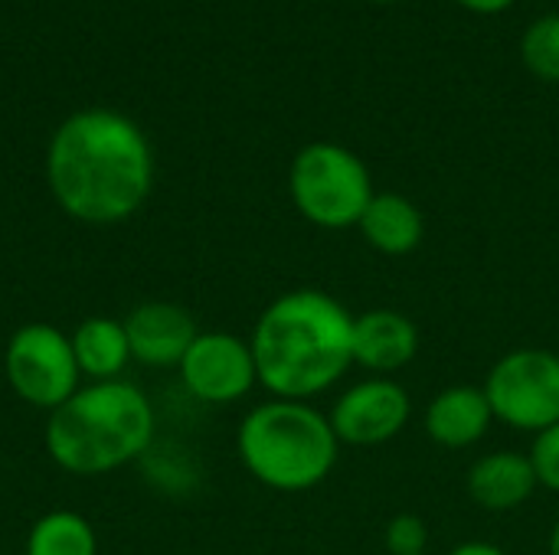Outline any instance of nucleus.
Listing matches in <instances>:
<instances>
[{
  "mask_svg": "<svg viewBox=\"0 0 559 555\" xmlns=\"http://www.w3.org/2000/svg\"><path fill=\"white\" fill-rule=\"evenodd\" d=\"M49 190L82 222H121L151 193L154 164L144 134L115 111L72 114L49 144Z\"/></svg>",
  "mask_w": 559,
  "mask_h": 555,
  "instance_id": "1",
  "label": "nucleus"
},
{
  "mask_svg": "<svg viewBox=\"0 0 559 555\" xmlns=\"http://www.w3.org/2000/svg\"><path fill=\"white\" fill-rule=\"evenodd\" d=\"M354 314L318 288L275 298L255 321L252 357L259 386L275 399L308 402L331 389L354 366Z\"/></svg>",
  "mask_w": 559,
  "mask_h": 555,
  "instance_id": "2",
  "label": "nucleus"
},
{
  "mask_svg": "<svg viewBox=\"0 0 559 555\" xmlns=\"http://www.w3.org/2000/svg\"><path fill=\"white\" fill-rule=\"evenodd\" d=\"M154 442V406L124 379L92 383L62 402L46 425L49 458L79 478H98L141 458Z\"/></svg>",
  "mask_w": 559,
  "mask_h": 555,
  "instance_id": "3",
  "label": "nucleus"
},
{
  "mask_svg": "<svg viewBox=\"0 0 559 555\" xmlns=\"http://www.w3.org/2000/svg\"><path fill=\"white\" fill-rule=\"evenodd\" d=\"M236 445L246 471L282 494L318 487L341 455L331 419L298 399H269L255 406L242 419Z\"/></svg>",
  "mask_w": 559,
  "mask_h": 555,
  "instance_id": "4",
  "label": "nucleus"
},
{
  "mask_svg": "<svg viewBox=\"0 0 559 555\" xmlns=\"http://www.w3.org/2000/svg\"><path fill=\"white\" fill-rule=\"evenodd\" d=\"M295 209L321 229H350L373 200L367 164L341 144H308L288 173Z\"/></svg>",
  "mask_w": 559,
  "mask_h": 555,
  "instance_id": "5",
  "label": "nucleus"
},
{
  "mask_svg": "<svg viewBox=\"0 0 559 555\" xmlns=\"http://www.w3.org/2000/svg\"><path fill=\"white\" fill-rule=\"evenodd\" d=\"M481 389L495 422L540 435L559 422V353L544 347L511 350L491 366Z\"/></svg>",
  "mask_w": 559,
  "mask_h": 555,
  "instance_id": "6",
  "label": "nucleus"
},
{
  "mask_svg": "<svg viewBox=\"0 0 559 555\" xmlns=\"http://www.w3.org/2000/svg\"><path fill=\"white\" fill-rule=\"evenodd\" d=\"M7 379L13 393L36 406L56 412L79 393V363L72 340L49 324H26L7 343Z\"/></svg>",
  "mask_w": 559,
  "mask_h": 555,
  "instance_id": "7",
  "label": "nucleus"
},
{
  "mask_svg": "<svg viewBox=\"0 0 559 555\" xmlns=\"http://www.w3.org/2000/svg\"><path fill=\"white\" fill-rule=\"evenodd\" d=\"M177 370H180L187 393L210 406L239 402L259 383L249 340L236 334H223V330L197 334V340L190 343Z\"/></svg>",
  "mask_w": 559,
  "mask_h": 555,
  "instance_id": "8",
  "label": "nucleus"
},
{
  "mask_svg": "<svg viewBox=\"0 0 559 555\" xmlns=\"http://www.w3.org/2000/svg\"><path fill=\"white\" fill-rule=\"evenodd\" d=\"M413 415L409 393L390 379L373 376L357 386H350L331 409V429L341 445L350 448H377L393 442Z\"/></svg>",
  "mask_w": 559,
  "mask_h": 555,
  "instance_id": "9",
  "label": "nucleus"
},
{
  "mask_svg": "<svg viewBox=\"0 0 559 555\" xmlns=\"http://www.w3.org/2000/svg\"><path fill=\"white\" fill-rule=\"evenodd\" d=\"M350 350L357 366L370 370L373 376H393L416 360L419 330L403 311L393 307L364 311L354 317Z\"/></svg>",
  "mask_w": 559,
  "mask_h": 555,
  "instance_id": "10",
  "label": "nucleus"
},
{
  "mask_svg": "<svg viewBox=\"0 0 559 555\" xmlns=\"http://www.w3.org/2000/svg\"><path fill=\"white\" fill-rule=\"evenodd\" d=\"M131 360H141L147 366H180L183 353L197 340V324L190 311L167 301H147L134 307L124 321Z\"/></svg>",
  "mask_w": 559,
  "mask_h": 555,
  "instance_id": "11",
  "label": "nucleus"
},
{
  "mask_svg": "<svg viewBox=\"0 0 559 555\" xmlns=\"http://www.w3.org/2000/svg\"><path fill=\"white\" fill-rule=\"evenodd\" d=\"M495 425L491 402L481 386H449L426 409V435L449 451L478 445Z\"/></svg>",
  "mask_w": 559,
  "mask_h": 555,
  "instance_id": "12",
  "label": "nucleus"
},
{
  "mask_svg": "<svg viewBox=\"0 0 559 555\" xmlns=\"http://www.w3.org/2000/svg\"><path fill=\"white\" fill-rule=\"evenodd\" d=\"M537 474L531 455L491 451L478 458L468 471V497L491 514H508L524 507L537 491Z\"/></svg>",
  "mask_w": 559,
  "mask_h": 555,
  "instance_id": "13",
  "label": "nucleus"
},
{
  "mask_svg": "<svg viewBox=\"0 0 559 555\" xmlns=\"http://www.w3.org/2000/svg\"><path fill=\"white\" fill-rule=\"evenodd\" d=\"M357 229L370 249H377L383 255H409L423 245L426 219H423V209L409 196L373 193Z\"/></svg>",
  "mask_w": 559,
  "mask_h": 555,
  "instance_id": "14",
  "label": "nucleus"
},
{
  "mask_svg": "<svg viewBox=\"0 0 559 555\" xmlns=\"http://www.w3.org/2000/svg\"><path fill=\"white\" fill-rule=\"evenodd\" d=\"M72 340V353L79 363L82 376H92L95 383H111L121 376V370L131 360V347H128V334H124V321H111V317H88L75 327Z\"/></svg>",
  "mask_w": 559,
  "mask_h": 555,
  "instance_id": "15",
  "label": "nucleus"
},
{
  "mask_svg": "<svg viewBox=\"0 0 559 555\" xmlns=\"http://www.w3.org/2000/svg\"><path fill=\"white\" fill-rule=\"evenodd\" d=\"M26 555H98V540L85 517L72 510H52L33 523Z\"/></svg>",
  "mask_w": 559,
  "mask_h": 555,
  "instance_id": "16",
  "label": "nucleus"
},
{
  "mask_svg": "<svg viewBox=\"0 0 559 555\" xmlns=\"http://www.w3.org/2000/svg\"><path fill=\"white\" fill-rule=\"evenodd\" d=\"M521 59L537 79L559 82V13H547L527 26L521 39Z\"/></svg>",
  "mask_w": 559,
  "mask_h": 555,
  "instance_id": "17",
  "label": "nucleus"
},
{
  "mask_svg": "<svg viewBox=\"0 0 559 555\" xmlns=\"http://www.w3.org/2000/svg\"><path fill=\"white\" fill-rule=\"evenodd\" d=\"M390 555H426L429 550V523L419 514H396L383 533Z\"/></svg>",
  "mask_w": 559,
  "mask_h": 555,
  "instance_id": "18",
  "label": "nucleus"
},
{
  "mask_svg": "<svg viewBox=\"0 0 559 555\" xmlns=\"http://www.w3.org/2000/svg\"><path fill=\"white\" fill-rule=\"evenodd\" d=\"M531 464H534L537 484L547 487V491H554V494H559V422L534 438Z\"/></svg>",
  "mask_w": 559,
  "mask_h": 555,
  "instance_id": "19",
  "label": "nucleus"
},
{
  "mask_svg": "<svg viewBox=\"0 0 559 555\" xmlns=\"http://www.w3.org/2000/svg\"><path fill=\"white\" fill-rule=\"evenodd\" d=\"M449 555H508L501 546H495V543H481V540H472V543H462V546H455Z\"/></svg>",
  "mask_w": 559,
  "mask_h": 555,
  "instance_id": "20",
  "label": "nucleus"
},
{
  "mask_svg": "<svg viewBox=\"0 0 559 555\" xmlns=\"http://www.w3.org/2000/svg\"><path fill=\"white\" fill-rule=\"evenodd\" d=\"M462 7H468V10H475V13H501V10H508L514 0H459Z\"/></svg>",
  "mask_w": 559,
  "mask_h": 555,
  "instance_id": "21",
  "label": "nucleus"
},
{
  "mask_svg": "<svg viewBox=\"0 0 559 555\" xmlns=\"http://www.w3.org/2000/svg\"><path fill=\"white\" fill-rule=\"evenodd\" d=\"M547 553L559 555V520L554 523V530H550V543H547Z\"/></svg>",
  "mask_w": 559,
  "mask_h": 555,
  "instance_id": "22",
  "label": "nucleus"
},
{
  "mask_svg": "<svg viewBox=\"0 0 559 555\" xmlns=\"http://www.w3.org/2000/svg\"><path fill=\"white\" fill-rule=\"evenodd\" d=\"M370 3H396V0H370Z\"/></svg>",
  "mask_w": 559,
  "mask_h": 555,
  "instance_id": "23",
  "label": "nucleus"
}]
</instances>
